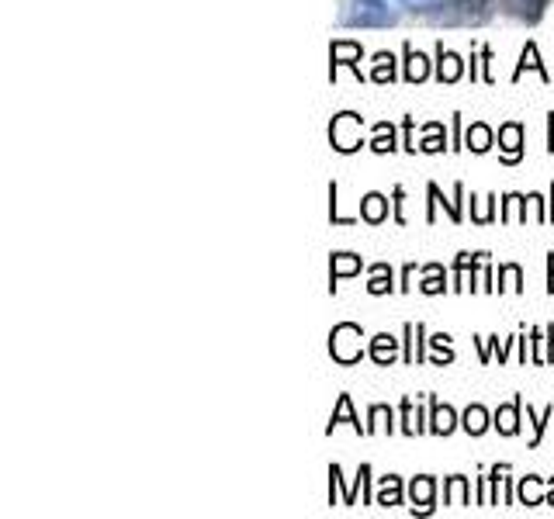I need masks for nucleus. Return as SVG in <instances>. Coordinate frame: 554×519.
Segmentation results:
<instances>
[{"label":"nucleus","instance_id":"f257e3e1","mask_svg":"<svg viewBox=\"0 0 554 519\" xmlns=\"http://www.w3.org/2000/svg\"><path fill=\"white\" fill-rule=\"evenodd\" d=\"M440 11H433V21L444 25H478L492 14V0H440Z\"/></svg>","mask_w":554,"mask_h":519},{"label":"nucleus","instance_id":"f03ea898","mask_svg":"<svg viewBox=\"0 0 554 519\" xmlns=\"http://www.w3.org/2000/svg\"><path fill=\"white\" fill-rule=\"evenodd\" d=\"M347 25L354 28H388L395 25V11H388L385 0H354L347 11Z\"/></svg>","mask_w":554,"mask_h":519},{"label":"nucleus","instance_id":"7ed1b4c3","mask_svg":"<svg viewBox=\"0 0 554 519\" xmlns=\"http://www.w3.org/2000/svg\"><path fill=\"white\" fill-rule=\"evenodd\" d=\"M361 326H354V322H343V326H336L333 333H329V353H333L340 364H354V360H361Z\"/></svg>","mask_w":554,"mask_h":519},{"label":"nucleus","instance_id":"20e7f679","mask_svg":"<svg viewBox=\"0 0 554 519\" xmlns=\"http://www.w3.org/2000/svg\"><path fill=\"white\" fill-rule=\"evenodd\" d=\"M329 139H333V146L340 149V153H354V149H361V118L350 115V111L336 115L333 129H329Z\"/></svg>","mask_w":554,"mask_h":519},{"label":"nucleus","instance_id":"39448f33","mask_svg":"<svg viewBox=\"0 0 554 519\" xmlns=\"http://www.w3.org/2000/svg\"><path fill=\"white\" fill-rule=\"evenodd\" d=\"M499 146H503V160L506 163L520 160V153H523V125H516V122L503 125V129H499Z\"/></svg>","mask_w":554,"mask_h":519},{"label":"nucleus","instance_id":"423d86ee","mask_svg":"<svg viewBox=\"0 0 554 519\" xmlns=\"http://www.w3.org/2000/svg\"><path fill=\"white\" fill-rule=\"evenodd\" d=\"M464 66H461V56L458 52H447L444 45H440V63H437V77L444 80V84H454V80H461Z\"/></svg>","mask_w":554,"mask_h":519},{"label":"nucleus","instance_id":"0eeeda50","mask_svg":"<svg viewBox=\"0 0 554 519\" xmlns=\"http://www.w3.org/2000/svg\"><path fill=\"white\" fill-rule=\"evenodd\" d=\"M503 7L520 21H537L544 14V0H503Z\"/></svg>","mask_w":554,"mask_h":519},{"label":"nucleus","instance_id":"6e6552de","mask_svg":"<svg viewBox=\"0 0 554 519\" xmlns=\"http://www.w3.org/2000/svg\"><path fill=\"white\" fill-rule=\"evenodd\" d=\"M395 350H399V340H392L388 333H381V336H374V340H371V360H374V364H381V367L392 364Z\"/></svg>","mask_w":554,"mask_h":519},{"label":"nucleus","instance_id":"1a4fd4ad","mask_svg":"<svg viewBox=\"0 0 554 519\" xmlns=\"http://www.w3.org/2000/svg\"><path fill=\"white\" fill-rule=\"evenodd\" d=\"M426 73H430V59H426L423 52L406 49V80H409V84H419V80H426Z\"/></svg>","mask_w":554,"mask_h":519},{"label":"nucleus","instance_id":"9d476101","mask_svg":"<svg viewBox=\"0 0 554 519\" xmlns=\"http://www.w3.org/2000/svg\"><path fill=\"white\" fill-rule=\"evenodd\" d=\"M361 215L368 218L371 225L385 222V215H388V201L381 198V194H368V198L361 201Z\"/></svg>","mask_w":554,"mask_h":519},{"label":"nucleus","instance_id":"9b49d317","mask_svg":"<svg viewBox=\"0 0 554 519\" xmlns=\"http://www.w3.org/2000/svg\"><path fill=\"white\" fill-rule=\"evenodd\" d=\"M520 398H516L513 405H503V409L496 412V426H499V433H506V436H513L516 430H520Z\"/></svg>","mask_w":554,"mask_h":519},{"label":"nucleus","instance_id":"f8f14e48","mask_svg":"<svg viewBox=\"0 0 554 519\" xmlns=\"http://www.w3.org/2000/svg\"><path fill=\"white\" fill-rule=\"evenodd\" d=\"M464 142H468V149H475V153H485V149L492 146V129L482 122H475L468 129V135H464Z\"/></svg>","mask_w":554,"mask_h":519},{"label":"nucleus","instance_id":"ddd939ff","mask_svg":"<svg viewBox=\"0 0 554 519\" xmlns=\"http://www.w3.org/2000/svg\"><path fill=\"white\" fill-rule=\"evenodd\" d=\"M329 56H333V63L357 66V59H361V45H357V42H333Z\"/></svg>","mask_w":554,"mask_h":519},{"label":"nucleus","instance_id":"4468645a","mask_svg":"<svg viewBox=\"0 0 554 519\" xmlns=\"http://www.w3.org/2000/svg\"><path fill=\"white\" fill-rule=\"evenodd\" d=\"M454 426H458V416H454L451 405H433V433L447 436Z\"/></svg>","mask_w":554,"mask_h":519},{"label":"nucleus","instance_id":"2eb2a0df","mask_svg":"<svg viewBox=\"0 0 554 519\" xmlns=\"http://www.w3.org/2000/svg\"><path fill=\"white\" fill-rule=\"evenodd\" d=\"M402 502V485L399 478H381V488H378V506H399Z\"/></svg>","mask_w":554,"mask_h":519},{"label":"nucleus","instance_id":"dca6fc26","mask_svg":"<svg viewBox=\"0 0 554 519\" xmlns=\"http://www.w3.org/2000/svg\"><path fill=\"white\" fill-rule=\"evenodd\" d=\"M371 77L378 80V84H392V80H395V59L388 56V52H378V56H374Z\"/></svg>","mask_w":554,"mask_h":519},{"label":"nucleus","instance_id":"f3484780","mask_svg":"<svg viewBox=\"0 0 554 519\" xmlns=\"http://www.w3.org/2000/svg\"><path fill=\"white\" fill-rule=\"evenodd\" d=\"M357 270H361V257H354V253H336L333 257V281L357 274Z\"/></svg>","mask_w":554,"mask_h":519},{"label":"nucleus","instance_id":"a211bd4d","mask_svg":"<svg viewBox=\"0 0 554 519\" xmlns=\"http://www.w3.org/2000/svg\"><path fill=\"white\" fill-rule=\"evenodd\" d=\"M340 423H350L357 433H361V423L354 419V405H350V395H340V405H336L333 419H329V430H333V426H340Z\"/></svg>","mask_w":554,"mask_h":519},{"label":"nucleus","instance_id":"6ab92c4d","mask_svg":"<svg viewBox=\"0 0 554 519\" xmlns=\"http://www.w3.org/2000/svg\"><path fill=\"white\" fill-rule=\"evenodd\" d=\"M485 426H489V412H485L482 405H471V409L464 412V430L471 436H478V433H485Z\"/></svg>","mask_w":554,"mask_h":519},{"label":"nucleus","instance_id":"aec40b11","mask_svg":"<svg viewBox=\"0 0 554 519\" xmlns=\"http://www.w3.org/2000/svg\"><path fill=\"white\" fill-rule=\"evenodd\" d=\"M413 502H419V513H430V502H433V478H416V481H413Z\"/></svg>","mask_w":554,"mask_h":519},{"label":"nucleus","instance_id":"412c9836","mask_svg":"<svg viewBox=\"0 0 554 519\" xmlns=\"http://www.w3.org/2000/svg\"><path fill=\"white\" fill-rule=\"evenodd\" d=\"M368 291H371V295H385V291H392V270H388L385 263H378V267H374V277H371Z\"/></svg>","mask_w":554,"mask_h":519},{"label":"nucleus","instance_id":"4be33fe9","mask_svg":"<svg viewBox=\"0 0 554 519\" xmlns=\"http://www.w3.org/2000/svg\"><path fill=\"white\" fill-rule=\"evenodd\" d=\"M371 149H374V153H392V149H395V132H392V125H378V129H374Z\"/></svg>","mask_w":554,"mask_h":519},{"label":"nucleus","instance_id":"5701e85b","mask_svg":"<svg viewBox=\"0 0 554 519\" xmlns=\"http://www.w3.org/2000/svg\"><path fill=\"white\" fill-rule=\"evenodd\" d=\"M523 70H537L544 80H551V73L544 70V66H541V59H537V49H534V45H527V49H523V59H520V70H516V77H520Z\"/></svg>","mask_w":554,"mask_h":519},{"label":"nucleus","instance_id":"b1692460","mask_svg":"<svg viewBox=\"0 0 554 519\" xmlns=\"http://www.w3.org/2000/svg\"><path fill=\"white\" fill-rule=\"evenodd\" d=\"M447 502H451V506H468V481L451 478V485H447Z\"/></svg>","mask_w":554,"mask_h":519},{"label":"nucleus","instance_id":"393cba45","mask_svg":"<svg viewBox=\"0 0 554 519\" xmlns=\"http://www.w3.org/2000/svg\"><path fill=\"white\" fill-rule=\"evenodd\" d=\"M520 499L527 502V506H541V481H537V478H523Z\"/></svg>","mask_w":554,"mask_h":519},{"label":"nucleus","instance_id":"a878e982","mask_svg":"<svg viewBox=\"0 0 554 519\" xmlns=\"http://www.w3.org/2000/svg\"><path fill=\"white\" fill-rule=\"evenodd\" d=\"M423 291H426V295H437V291H444V277H440V267H430V277L423 281Z\"/></svg>","mask_w":554,"mask_h":519},{"label":"nucleus","instance_id":"bb28decb","mask_svg":"<svg viewBox=\"0 0 554 519\" xmlns=\"http://www.w3.org/2000/svg\"><path fill=\"white\" fill-rule=\"evenodd\" d=\"M426 153H437V149H444V142H440V125H430V139L423 142Z\"/></svg>","mask_w":554,"mask_h":519},{"label":"nucleus","instance_id":"cd10ccee","mask_svg":"<svg viewBox=\"0 0 554 519\" xmlns=\"http://www.w3.org/2000/svg\"><path fill=\"white\" fill-rule=\"evenodd\" d=\"M503 281H506V288H513V291H520V267H503Z\"/></svg>","mask_w":554,"mask_h":519},{"label":"nucleus","instance_id":"c85d7f7f","mask_svg":"<svg viewBox=\"0 0 554 519\" xmlns=\"http://www.w3.org/2000/svg\"><path fill=\"white\" fill-rule=\"evenodd\" d=\"M402 4H413V7H426V4H433V0H402Z\"/></svg>","mask_w":554,"mask_h":519},{"label":"nucleus","instance_id":"c756f323","mask_svg":"<svg viewBox=\"0 0 554 519\" xmlns=\"http://www.w3.org/2000/svg\"><path fill=\"white\" fill-rule=\"evenodd\" d=\"M548 502H551V506H554V478H551V492H548Z\"/></svg>","mask_w":554,"mask_h":519},{"label":"nucleus","instance_id":"7c9ffc66","mask_svg":"<svg viewBox=\"0 0 554 519\" xmlns=\"http://www.w3.org/2000/svg\"><path fill=\"white\" fill-rule=\"evenodd\" d=\"M551 263H554V253H551ZM551 291H554V270H551Z\"/></svg>","mask_w":554,"mask_h":519},{"label":"nucleus","instance_id":"2f4dec72","mask_svg":"<svg viewBox=\"0 0 554 519\" xmlns=\"http://www.w3.org/2000/svg\"><path fill=\"white\" fill-rule=\"evenodd\" d=\"M551 215H554V205H551Z\"/></svg>","mask_w":554,"mask_h":519}]
</instances>
